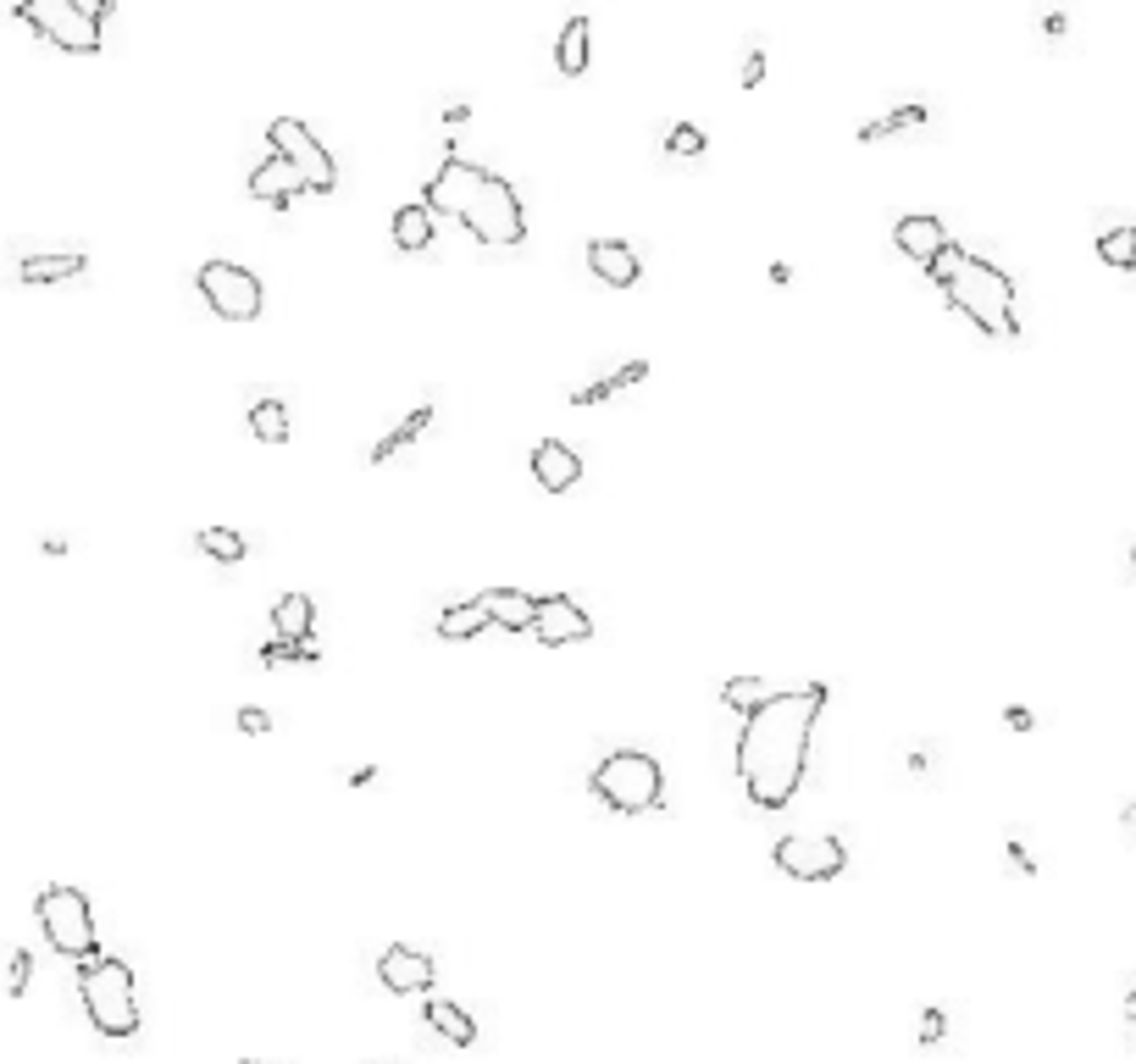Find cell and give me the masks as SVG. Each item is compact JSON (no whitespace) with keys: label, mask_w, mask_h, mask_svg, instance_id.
<instances>
[{"label":"cell","mask_w":1136,"mask_h":1064,"mask_svg":"<svg viewBox=\"0 0 1136 1064\" xmlns=\"http://www.w3.org/2000/svg\"><path fill=\"white\" fill-rule=\"evenodd\" d=\"M112 12H117L112 0H95V7H83V0H18V18L45 45H56L67 56H95L101 50V23Z\"/></svg>","instance_id":"8992f818"},{"label":"cell","mask_w":1136,"mask_h":1064,"mask_svg":"<svg viewBox=\"0 0 1136 1064\" xmlns=\"http://www.w3.org/2000/svg\"><path fill=\"white\" fill-rule=\"evenodd\" d=\"M427 427H432V400H421L410 416H399V421H394V427H389V432L372 443V455H367V461H372V466H389L399 450H410V443H416Z\"/></svg>","instance_id":"d6986e66"},{"label":"cell","mask_w":1136,"mask_h":1064,"mask_svg":"<svg viewBox=\"0 0 1136 1064\" xmlns=\"http://www.w3.org/2000/svg\"><path fill=\"white\" fill-rule=\"evenodd\" d=\"M200 294H206V305L222 322H255L260 305H267L260 278L250 273V266H239V261H206L200 266Z\"/></svg>","instance_id":"9c48e42d"},{"label":"cell","mask_w":1136,"mask_h":1064,"mask_svg":"<svg viewBox=\"0 0 1136 1064\" xmlns=\"http://www.w3.org/2000/svg\"><path fill=\"white\" fill-rule=\"evenodd\" d=\"M200 550H206L211 560H222V566H239V560H244V532H233V527H206V532H200Z\"/></svg>","instance_id":"4dcf8cb0"},{"label":"cell","mask_w":1136,"mask_h":1064,"mask_svg":"<svg viewBox=\"0 0 1136 1064\" xmlns=\"http://www.w3.org/2000/svg\"><path fill=\"white\" fill-rule=\"evenodd\" d=\"M394 244L399 250H427L432 244V206H421V200L399 206L394 211Z\"/></svg>","instance_id":"cb8c5ba5"},{"label":"cell","mask_w":1136,"mask_h":1064,"mask_svg":"<svg viewBox=\"0 0 1136 1064\" xmlns=\"http://www.w3.org/2000/svg\"><path fill=\"white\" fill-rule=\"evenodd\" d=\"M588 18H566V28H560V45H555V61H560V72L566 78H582L588 72Z\"/></svg>","instance_id":"603a6c76"},{"label":"cell","mask_w":1136,"mask_h":1064,"mask_svg":"<svg viewBox=\"0 0 1136 1064\" xmlns=\"http://www.w3.org/2000/svg\"><path fill=\"white\" fill-rule=\"evenodd\" d=\"M931 123V112L926 106H899V112H888V117H870L854 139L859 144H877V139H888V134H904V128H926Z\"/></svg>","instance_id":"4316f807"},{"label":"cell","mask_w":1136,"mask_h":1064,"mask_svg":"<svg viewBox=\"0 0 1136 1064\" xmlns=\"http://www.w3.org/2000/svg\"><path fill=\"white\" fill-rule=\"evenodd\" d=\"M239 1064H260V1059H239Z\"/></svg>","instance_id":"60d3db41"},{"label":"cell","mask_w":1136,"mask_h":1064,"mask_svg":"<svg viewBox=\"0 0 1136 1064\" xmlns=\"http://www.w3.org/2000/svg\"><path fill=\"white\" fill-rule=\"evenodd\" d=\"M267 139H273V155H283L305 177V195H333L338 189V161L327 155V144L300 117H273L267 123Z\"/></svg>","instance_id":"ba28073f"},{"label":"cell","mask_w":1136,"mask_h":1064,"mask_svg":"<svg viewBox=\"0 0 1136 1064\" xmlns=\"http://www.w3.org/2000/svg\"><path fill=\"white\" fill-rule=\"evenodd\" d=\"M83 266H90V255H78V250H34V255H23V261H18V278H23V284H34V289H45V284H67V278H78Z\"/></svg>","instance_id":"ac0fdd59"},{"label":"cell","mask_w":1136,"mask_h":1064,"mask_svg":"<svg viewBox=\"0 0 1136 1064\" xmlns=\"http://www.w3.org/2000/svg\"><path fill=\"white\" fill-rule=\"evenodd\" d=\"M776 870L793 881H837L848 870V848H843V837H781Z\"/></svg>","instance_id":"30bf717a"},{"label":"cell","mask_w":1136,"mask_h":1064,"mask_svg":"<svg viewBox=\"0 0 1136 1064\" xmlns=\"http://www.w3.org/2000/svg\"><path fill=\"white\" fill-rule=\"evenodd\" d=\"M665 150H671V155H698V150H705V134H698L693 123H676V128L665 134Z\"/></svg>","instance_id":"d6a6232c"},{"label":"cell","mask_w":1136,"mask_h":1064,"mask_svg":"<svg viewBox=\"0 0 1136 1064\" xmlns=\"http://www.w3.org/2000/svg\"><path fill=\"white\" fill-rule=\"evenodd\" d=\"M477 604L505 633H533V621H538V599L521 593V588H488V593H477Z\"/></svg>","instance_id":"e0dca14e"},{"label":"cell","mask_w":1136,"mask_h":1064,"mask_svg":"<svg viewBox=\"0 0 1136 1064\" xmlns=\"http://www.w3.org/2000/svg\"><path fill=\"white\" fill-rule=\"evenodd\" d=\"M644 378H649V361H627V367H610L604 378H593V383L571 389V405H599V400H610V394H622V389H633V383H644Z\"/></svg>","instance_id":"7402d4cb"},{"label":"cell","mask_w":1136,"mask_h":1064,"mask_svg":"<svg viewBox=\"0 0 1136 1064\" xmlns=\"http://www.w3.org/2000/svg\"><path fill=\"white\" fill-rule=\"evenodd\" d=\"M765 698H770V693H765L760 676H727V682H721V704H727V709H743V716H754Z\"/></svg>","instance_id":"f546056e"},{"label":"cell","mask_w":1136,"mask_h":1064,"mask_svg":"<svg viewBox=\"0 0 1136 1064\" xmlns=\"http://www.w3.org/2000/svg\"><path fill=\"white\" fill-rule=\"evenodd\" d=\"M926 278L942 289V300L976 322V333H993V338H1020V311H1015V278L1004 273L998 261L987 255H971V250H959L948 244L931 266H926Z\"/></svg>","instance_id":"3957f363"},{"label":"cell","mask_w":1136,"mask_h":1064,"mask_svg":"<svg viewBox=\"0 0 1136 1064\" xmlns=\"http://www.w3.org/2000/svg\"><path fill=\"white\" fill-rule=\"evenodd\" d=\"M1004 721H1009L1015 732H1031V727H1036V716H1031V709H1020V704H1015V709H1004Z\"/></svg>","instance_id":"74e56055"},{"label":"cell","mask_w":1136,"mask_h":1064,"mask_svg":"<svg viewBox=\"0 0 1136 1064\" xmlns=\"http://www.w3.org/2000/svg\"><path fill=\"white\" fill-rule=\"evenodd\" d=\"M826 682L770 693L738 732V782L760 810H788L810 765V732L826 709Z\"/></svg>","instance_id":"6da1fadb"},{"label":"cell","mask_w":1136,"mask_h":1064,"mask_svg":"<svg viewBox=\"0 0 1136 1064\" xmlns=\"http://www.w3.org/2000/svg\"><path fill=\"white\" fill-rule=\"evenodd\" d=\"M533 638L544 649H566V644L593 638V621H588V610L571 593H544L538 599V621H533Z\"/></svg>","instance_id":"8fae6325"},{"label":"cell","mask_w":1136,"mask_h":1064,"mask_svg":"<svg viewBox=\"0 0 1136 1064\" xmlns=\"http://www.w3.org/2000/svg\"><path fill=\"white\" fill-rule=\"evenodd\" d=\"M34 921L45 932V942L67 959H95L101 953V932H95V904L83 887H45L34 899Z\"/></svg>","instance_id":"52a82bcc"},{"label":"cell","mask_w":1136,"mask_h":1064,"mask_svg":"<svg viewBox=\"0 0 1136 1064\" xmlns=\"http://www.w3.org/2000/svg\"><path fill=\"white\" fill-rule=\"evenodd\" d=\"M948 1037V1015L942 1009H926L920 1015V1048H931V1042H942Z\"/></svg>","instance_id":"836d02e7"},{"label":"cell","mask_w":1136,"mask_h":1064,"mask_svg":"<svg viewBox=\"0 0 1136 1064\" xmlns=\"http://www.w3.org/2000/svg\"><path fill=\"white\" fill-rule=\"evenodd\" d=\"M1125 826H1136V805H1131V810H1125Z\"/></svg>","instance_id":"ab89813d"},{"label":"cell","mask_w":1136,"mask_h":1064,"mask_svg":"<svg viewBox=\"0 0 1136 1064\" xmlns=\"http://www.w3.org/2000/svg\"><path fill=\"white\" fill-rule=\"evenodd\" d=\"M483 627H488V610H483L477 599L450 604V610L439 615V638H444V644H466V638H477Z\"/></svg>","instance_id":"d4e9b609"},{"label":"cell","mask_w":1136,"mask_h":1064,"mask_svg":"<svg viewBox=\"0 0 1136 1064\" xmlns=\"http://www.w3.org/2000/svg\"><path fill=\"white\" fill-rule=\"evenodd\" d=\"M250 195H255L260 206H273V211H289V206L305 195V177H300L283 155H267V161L250 172Z\"/></svg>","instance_id":"5bb4252c"},{"label":"cell","mask_w":1136,"mask_h":1064,"mask_svg":"<svg viewBox=\"0 0 1136 1064\" xmlns=\"http://www.w3.org/2000/svg\"><path fill=\"white\" fill-rule=\"evenodd\" d=\"M250 432H255L260 443H283V438H289V410H283V400H255V405H250Z\"/></svg>","instance_id":"83f0119b"},{"label":"cell","mask_w":1136,"mask_h":1064,"mask_svg":"<svg viewBox=\"0 0 1136 1064\" xmlns=\"http://www.w3.org/2000/svg\"><path fill=\"white\" fill-rule=\"evenodd\" d=\"M316 666L322 660V644L316 638H305V644H289V638H267L260 644V666Z\"/></svg>","instance_id":"f1b7e54d"},{"label":"cell","mask_w":1136,"mask_h":1064,"mask_svg":"<svg viewBox=\"0 0 1136 1064\" xmlns=\"http://www.w3.org/2000/svg\"><path fill=\"white\" fill-rule=\"evenodd\" d=\"M239 732H250V738L273 732V716H267V709H255V704H244V709H239Z\"/></svg>","instance_id":"e575fe53"},{"label":"cell","mask_w":1136,"mask_h":1064,"mask_svg":"<svg viewBox=\"0 0 1136 1064\" xmlns=\"http://www.w3.org/2000/svg\"><path fill=\"white\" fill-rule=\"evenodd\" d=\"M1125 1020H1131V1026H1136V987H1131V993H1125Z\"/></svg>","instance_id":"f35d334b"},{"label":"cell","mask_w":1136,"mask_h":1064,"mask_svg":"<svg viewBox=\"0 0 1136 1064\" xmlns=\"http://www.w3.org/2000/svg\"><path fill=\"white\" fill-rule=\"evenodd\" d=\"M1098 255L1114 266V273H1136V222H1114L1098 233Z\"/></svg>","instance_id":"484cf974"},{"label":"cell","mask_w":1136,"mask_h":1064,"mask_svg":"<svg viewBox=\"0 0 1136 1064\" xmlns=\"http://www.w3.org/2000/svg\"><path fill=\"white\" fill-rule=\"evenodd\" d=\"M311 627H316V604H311V593H283V599L273 604V638L305 644V638H316Z\"/></svg>","instance_id":"ffe728a7"},{"label":"cell","mask_w":1136,"mask_h":1064,"mask_svg":"<svg viewBox=\"0 0 1136 1064\" xmlns=\"http://www.w3.org/2000/svg\"><path fill=\"white\" fill-rule=\"evenodd\" d=\"M378 982H383L389 993H432V982H439V964H432V953H421V948L394 942V948L378 959Z\"/></svg>","instance_id":"7c38bea8"},{"label":"cell","mask_w":1136,"mask_h":1064,"mask_svg":"<svg viewBox=\"0 0 1136 1064\" xmlns=\"http://www.w3.org/2000/svg\"><path fill=\"white\" fill-rule=\"evenodd\" d=\"M760 78H765V50H749L743 56V89H754Z\"/></svg>","instance_id":"d590c367"},{"label":"cell","mask_w":1136,"mask_h":1064,"mask_svg":"<svg viewBox=\"0 0 1136 1064\" xmlns=\"http://www.w3.org/2000/svg\"><path fill=\"white\" fill-rule=\"evenodd\" d=\"M421 1020H427L432 1031H439L450 1048H472V1042H477V1020H472L461 1004H450V998H432Z\"/></svg>","instance_id":"44dd1931"},{"label":"cell","mask_w":1136,"mask_h":1064,"mask_svg":"<svg viewBox=\"0 0 1136 1064\" xmlns=\"http://www.w3.org/2000/svg\"><path fill=\"white\" fill-rule=\"evenodd\" d=\"M1009 859H1015V870H1025V876H1036V859L1025 854V843H1020V837H1009Z\"/></svg>","instance_id":"8d00e7d4"},{"label":"cell","mask_w":1136,"mask_h":1064,"mask_svg":"<svg viewBox=\"0 0 1136 1064\" xmlns=\"http://www.w3.org/2000/svg\"><path fill=\"white\" fill-rule=\"evenodd\" d=\"M528 466H533V483H538L544 494H571V488L582 483V455L571 450V443H560V438L533 443Z\"/></svg>","instance_id":"4fadbf2b"},{"label":"cell","mask_w":1136,"mask_h":1064,"mask_svg":"<svg viewBox=\"0 0 1136 1064\" xmlns=\"http://www.w3.org/2000/svg\"><path fill=\"white\" fill-rule=\"evenodd\" d=\"M948 244H953V239H948V228H942L937 217H926V211H915V217H899V222H893V250H899V255H909V261H920V266H931Z\"/></svg>","instance_id":"9a60e30c"},{"label":"cell","mask_w":1136,"mask_h":1064,"mask_svg":"<svg viewBox=\"0 0 1136 1064\" xmlns=\"http://www.w3.org/2000/svg\"><path fill=\"white\" fill-rule=\"evenodd\" d=\"M28 982H34V953H28V948H18V953H12V970H7V993H12V998H23V993H28Z\"/></svg>","instance_id":"1f68e13d"},{"label":"cell","mask_w":1136,"mask_h":1064,"mask_svg":"<svg viewBox=\"0 0 1136 1064\" xmlns=\"http://www.w3.org/2000/svg\"><path fill=\"white\" fill-rule=\"evenodd\" d=\"M588 266H593V278L610 284V289H633L644 278V266H638V250L627 239H593L588 244Z\"/></svg>","instance_id":"2e32d148"},{"label":"cell","mask_w":1136,"mask_h":1064,"mask_svg":"<svg viewBox=\"0 0 1136 1064\" xmlns=\"http://www.w3.org/2000/svg\"><path fill=\"white\" fill-rule=\"evenodd\" d=\"M1131 566H1136V550H1131Z\"/></svg>","instance_id":"b9f144b4"},{"label":"cell","mask_w":1136,"mask_h":1064,"mask_svg":"<svg viewBox=\"0 0 1136 1064\" xmlns=\"http://www.w3.org/2000/svg\"><path fill=\"white\" fill-rule=\"evenodd\" d=\"M593 798L604 810H616V816H644V810H660L665 805V771L654 754L644 749H616V754H604L588 776Z\"/></svg>","instance_id":"5b68a950"},{"label":"cell","mask_w":1136,"mask_h":1064,"mask_svg":"<svg viewBox=\"0 0 1136 1064\" xmlns=\"http://www.w3.org/2000/svg\"><path fill=\"white\" fill-rule=\"evenodd\" d=\"M78 1004L90 1015V1026L112 1042L134 1037L139 1031V987H134V970L112 953H95L78 964Z\"/></svg>","instance_id":"277c9868"},{"label":"cell","mask_w":1136,"mask_h":1064,"mask_svg":"<svg viewBox=\"0 0 1136 1064\" xmlns=\"http://www.w3.org/2000/svg\"><path fill=\"white\" fill-rule=\"evenodd\" d=\"M421 206H432V217H450L472 239L499 244V250L528 239V206H521L515 184L477 161H461L455 150H444L439 172L421 184Z\"/></svg>","instance_id":"7a4b0ae2"}]
</instances>
